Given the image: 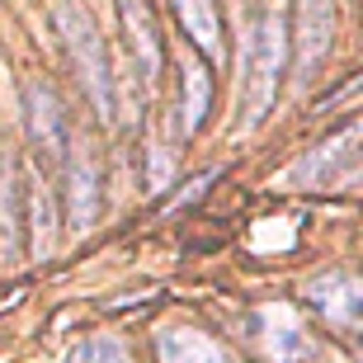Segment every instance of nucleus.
Wrapping results in <instances>:
<instances>
[{
    "instance_id": "obj_7",
    "label": "nucleus",
    "mask_w": 363,
    "mask_h": 363,
    "mask_svg": "<svg viewBox=\"0 0 363 363\" xmlns=\"http://www.w3.org/2000/svg\"><path fill=\"white\" fill-rule=\"evenodd\" d=\"M24 250V170L0 142V259L14 264Z\"/></svg>"
},
{
    "instance_id": "obj_13",
    "label": "nucleus",
    "mask_w": 363,
    "mask_h": 363,
    "mask_svg": "<svg viewBox=\"0 0 363 363\" xmlns=\"http://www.w3.org/2000/svg\"><path fill=\"white\" fill-rule=\"evenodd\" d=\"M264 340H269V354H274L279 363H293V359H302V354L311 350L307 330L297 325L293 311H283V307L264 311Z\"/></svg>"
},
{
    "instance_id": "obj_17",
    "label": "nucleus",
    "mask_w": 363,
    "mask_h": 363,
    "mask_svg": "<svg viewBox=\"0 0 363 363\" xmlns=\"http://www.w3.org/2000/svg\"><path fill=\"white\" fill-rule=\"evenodd\" d=\"M213 179H217V175H199V179H189V184H184V194H175V199L165 203V213H175V208H189L194 199H203V189L213 184Z\"/></svg>"
},
{
    "instance_id": "obj_11",
    "label": "nucleus",
    "mask_w": 363,
    "mask_h": 363,
    "mask_svg": "<svg viewBox=\"0 0 363 363\" xmlns=\"http://www.w3.org/2000/svg\"><path fill=\"white\" fill-rule=\"evenodd\" d=\"M156 359L161 363H227V354H222V345L213 335H203L194 325H170L156 340Z\"/></svg>"
},
{
    "instance_id": "obj_9",
    "label": "nucleus",
    "mask_w": 363,
    "mask_h": 363,
    "mask_svg": "<svg viewBox=\"0 0 363 363\" xmlns=\"http://www.w3.org/2000/svg\"><path fill=\"white\" fill-rule=\"evenodd\" d=\"M123 10V28H128V43H133V57L142 67V81H156L161 76V33H156V19H151L147 0H118Z\"/></svg>"
},
{
    "instance_id": "obj_15",
    "label": "nucleus",
    "mask_w": 363,
    "mask_h": 363,
    "mask_svg": "<svg viewBox=\"0 0 363 363\" xmlns=\"http://www.w3.org/2000/svg\"><path fill=\"white\" fill-rule=\"evenodd\" d=\"M67 363H133V359H128V345H123V340H113V335H85V340L71 345Z\"/></svg>"
},
{
    "instance_id": "obj_6",
    "label": "nucleus",
    "mask_w": 363,
    "mask_h": 363,
    "mask_svg": "<svg viewBox=\"0 0 363 363\" xmlns=\"http://www.w3.org/2000/svg\"><path fill=\"white\" fill-rule=\"evenodd\" d=\"M67 217H71V231H90V222L99 217V203H104V179H99V161L94 151L76 147L67 151Z\"/></svg>"
},
{
    "instance_id": "obj_5",
    "label": "nucleus",
    "mask_w": 363,
    "mask_h": 363,
    "mask_svg": "<svg viewBox=\"0 0 363 363\" xmlns=\"http://www.w3.org/2000/svg\"><path fill=\"white\" fill-rule=\"evenodd\" d=\"M24 118H28V142L43 151V161L62 165L71 147V123H67V104L48 81H28L24 85Z\"/></svg>"
},
{
    "instance_id": "obj_8",
    "label": "nucleus",
    "mask_w": 363,
    "mask_h": 363,
    "mask_svg": "<svg viewBox=\"0 0 363 363\" xmlns=\"http://www.w3.org/2000/svg\"><path fill=\"white\" fill-rule=\"evenodd\" d=\"M302 297H307L330 325H345V330H354L359 307H363V288H359V274L354 269H330V274H321V279H311Z\"/></svg>"
},
{
    "instance_id": "obj_1",
    "label": "nucleus",
    "mask_w": 363,
    "mask_h": 363,
    "mask_svg": "<svg viewBox=\"0 0 363 363\" xmlns=\"http://www.w3.org/2000/svg\"><path fill=\"white\" fill-rule=\"evenodd\" d=\"M283 57H288V28L283 14H259V24L245 38V81H241V133L259 128L269 113L274 94H279Z\"/></svg>"
},
{
    "instance_id": "obj_16",
    "label": "nucleus",
    "mask_w": 363,
    "mask_h": 363,
    "mask_svg": "<svg viewBox=\"0 0 363 363\" xmlns=\"http://www.w3.org/2000/svg\"><path fill=\"white\" fill-rule=\"evenodd\" d=\"M147 184H151V194H161V189L170 184V151H165V147H151V156H147Z\"/></svg>"
},
{
    "instance_id": "obj_10",
    "label": "nucleus",
    "mask_w": 363,
    "mask_h": 363,
    "mask_svg": "<svg viewBox=\"0 0 363 363\" xmlns=\"http://www.w3.org/2000/svg\"><path fill=\"white\" fill-rule=\"evenodd\" d=\"M175 14H179V28H184V38L199 48L203 57H213L222 62V19H217V5L213 0H175Z\"/></svg>"
},
{
    "instance_id": "obj_14",
    "label": "nucleus",
    "mask_w": 363,
    "mask_h": 363,
    "mask_svg": "<svg viewBox=\"0 0 363 363\" xmlns=\"http://www.w3.org/2000/svg\"><path fill=\"white\" fill-rule=\"evenodd\" d=\"M28 208H33V259H48L52 255V241H57V203H52V189L48 184H33L28 189Z\"/></svg>"
},
{
    "instance_id": "obj_4",
    "label": "nucleus",
    "mask_w": 363,
    "mask_h": 363,
    "mask_svg": "<svg viewBox=\"0 0 363 363\" xmlns=\"http://www.w3.org/2000/svg\"><path fill=\"white\" fill-rule=\"evenodd\" d=\"M354 175H359V123H345L330 142L311 147L283 179L307 189H330V184H354Z\"/></svg>"
},
{
    "instance_id": "obj_3",
    "label": "nucleus",
    "mask_w": 363,
    "mask_h": 363,
    "mask_svg": "<svg viewBox=\"0 0 363 363\" xmlns=\"http://www.w3.org/2000/svg\"><path fill=\"white\" fill-rule=\"evenodd\" d=\"M330 48H335V0H293V81H316Z\"/></svg>"
},
{
    "instance_id": "obj_2",
    "label": "nucleus",
    "mask_w": 363,
    "mask_h": 363,
    "mask_svg": "<svg viewBox=\"0 0 363 363\" xmlns=\"http://www.w3.org/2000/svg\"><path fill=\"white\" fill-rule=\"evenodd\" d=\"M57 33L67 43L71 67L81 76L94 113H99V118H113V104H118V99H113V67H108V52H104V38H99L94 19L76 0H62V5H57Z\"/></svg>"
},
{
    "instance_id": "obj_12",
    "label": "nucleus",
    "mask_w": 363,
    "mask_h": 363,
    "mask_svg": "<svg viewBox=\"0 0 363 363\" xmlns=\"http://www.w3.org/2000/svg\"><path fill=\"white\" fill-rule=\"evenodd\" d=\"M179 67H184V104H179V137H194V133L203 128V118H208V104H213V76H208V67H203V62H194V57H184Z\"/></svg>"
}]
</instances>
